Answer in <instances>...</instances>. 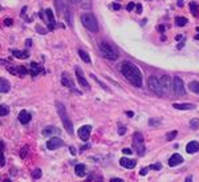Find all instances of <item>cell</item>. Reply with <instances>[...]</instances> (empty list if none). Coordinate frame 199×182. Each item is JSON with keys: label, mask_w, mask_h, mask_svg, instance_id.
I'll use <instances>...</instances> for the list:
<instances>
[{"label": "cell", "mask_w": 199, "mask_h": 182, "mask_svg": "<svg viewBox=\"0 0 199 182\" xmlns=\"http://www.w3.org/2000/svg\"><path fill=\"white\" fill-rule=\"evenodd\" d=\"M121 73L127 81L133 84L135 88L142 87V73L137 65H134L130 61H124L121 64Z\"/></svg>", "instance_id": "cell-1"}, {"label": "cell", "mask_w": 199, "mask_h": 182, "mask_svg": "<svg viewBox=\"0 0 199 182\" xmlns=\"http://www.w3.org/2000/svg\"><path fill=\"white\" fill-rule=\"evenodd\" d=\"M56 109H57V113L60 116L61 121H63V125H64V128L66 129L68 134H73V132H74V130H73V124H72V120L69 118L68 113H66L65 106L61 104L60 101H56Z\"/></svg>", "instance_id": "cell-2"}, {"label": "cell", "mask_w": 199, "mask_h": 182, "mask_svg": "<svg viewBox=\"0 0 199 182\" xmlns=\"http://www.w3.org/2000/svg\"><path fill=\"white\" fill-rule=\"evenodd\" d=\"M98 48H100V52L102 53V56L105 59H109V60H117L118 59V51L117 48H114L112 44L109 43H105V41H102V43L98 44Z\"/></svg>", "instance_id": "cell-3"}, {"label": "cell", "mask_w": 199, "mask_h": 182, "mask_svg": "<svg viewBox=\"0 0 199 182\" xmlns=\"http://www.w3.org/2000/svg\"><path fill=\"white\" fill-rule=\"evenodd\" d=\"M81 21H82L84 27L91 32H97L98 31V23H97V19L94 17L93 13H89V12L84 13V15L81 16Z\"/></svg>", "instance_id": "cell-4"}, {"label": "cell", "mask_w": 199, "mask_h": 182, "mask_svg": "<svg viewBox=\"0 0 199 182\" xmlns=\"http://www.w3.org/2000/svg\"><path fill=\"white\" fill-rule=\"evenodd\" d=\"M149 88L151 92H154L157 96L162 97L165 93H163V89H162V85H161V81L159 78H157V76H150L149 77Z\"/></svg>", "instance_id": "cell-5"}, {"label": "cell", "mask_w": 199, "mask_h": 182, "mask_svg": "<svg viewBox=\"0 0 199 182\" xmlns=\"http://www.w3.org/2000/svg\"><path fill=\"white\" fill-rule=\"evenodd\" d=\"M133 146H134L135 152L138 153V156L145 154V145H144V136L141 133H134L133 136Z\"/></svg>", "instance_id": "cell-6"}, {"label": "cell", "mask_w": 199, "mask_h": 182, "mask_svg": "<svg viewBox=\"0 0 199 182\" xmlns=\"http://www.w3.org/2000/svg\"><path fill=\"white\" fill-rule=\"evenodd\" d=\"M173 92L175 96H184L186 95V88L183 85V81L181 77L175 76L173 78Z\"/></svg>", "instance_id": "cell-7"}, {"label": "cell", "mask_w": 199, "mask_h": 182, "mask_svg": "<svg viewBox=\"0 0 199 182\" xmlns=\"http://www.w3.org/2000/svg\"><path fill=\"white\" fill-rule=\"evenodd\" d=\"M61 146H64V141L59 137H51L48 141H46V148H48L49 150H56V149H59Z\"/></svg>", "instance_id": "cell-8"}, {"label": "cell", "mask_w": 199, "mask_h": 182, "mask_svg": "<svg viewBox=\"0 0 199 182\" xmlns=\"http://www.w3.org/2000/svg\"><path fill=\"white\" fill-rule=\"evenodd\" d=\"M159 81H161V85H162L163 93H169L173 89V81H171V78H170V76L163 74V76L159 78Z\"/></svg>", "instance_id": "cell-9"}, {"label": "cell", "mask_w": 199, "mask_h": 182, "mask_svg": "<svg viewBox=\"0 0 199 182\" xmlns=\"http://www.w3.org/2000/svg\"><path fill=\"white\" fill-rule=\"evenodd\" d=\"M91 133H92V127L91 125H84L78 129V137L82 140L84 142H86L89 137H91Z\"/></svg>", "instance_id": "cell-10"}, {"label": "cell", "mask_w": 199, "mask_h": 182, "mask_svg": "<svg viewBox=\"0 0 199 182\" xmlns=\"http://www.w3.org/2000/svg\"><path fill=\"white\" fill-rule=\"evenodd\" d=\"M61 84H63L64 87H66L68 89H72V91H76L74 89V84H73V81H72V78H70L69 76H68V73H63L61 74Z\"/></svg>", "instance_id": "cell-11"}, {"label": "cell", "mask_w": 199, "mask_h": 182, "mask_svg": "<svg viewBox=\"0 0 199 182\" xmlns=\"http://www.w3.org/2000/svg\"><path fill=\"white\" fill-rule=\"evenodd\" d=\"M76 77H77V80H78V84L81 87H84V88H89V82L86 81V78H85V76H84V73H82V71L80 68H76Z\"/></svg>", "instance_id": "cell-12"}, {"label": "cell", "mask_w": 199, "mask_h": 182, "mask_svg": "<svg viewBox=\"0 0 199 182\" xmlns=\"http://www.w3.org/2000/svg\"><path fill=\"white\" fill-rule=\"evenodd\" d=\"M8 72L12 73V74H16V76H25V74H28V72H29V71H27V69L23 67V65H17L16 68L9 67V68H8Z\"/></svg>", "instance_id": "cell-13"}, {"label": "cell", "mask_w": 199, "mask_h": 182, "mask_svg": "<svg viewBox=\"0 0 199 182\" xmlns=\"http://www.w3.org/2000/svg\"><path fill=\"white\" fill-rule=\"evenodd\" d=\"M183 162V157L181 154H178V153H175V154H173L171 157H170V160H169V165L174 167V166H178V165H181Z\"/></svg>", "instance_id": "cell-14"}, {"label": "cell", "mask_w": 199, "mask_h": 182, "mask_svg": "<svg viewBox=\"0 0 199 182\" xmlns=\"http://www.w3.org/2000/svg\"><path fill=\"white\" fill-rule=\"evenodd\" d=\"M120 165L126 167V169H133V167L137 165V162L134 160H131V158H125L124 157V158H121L120 160Z\"/></svg>", "instance_id": "cell-15"}, {"label": "cell", "mask_w": 199, "mask_h": 182, "mask_svg": "<svg viewBox=\"0 0 199 182\" xmlns=\"http://www.w3.org/2000/svg\"><path fill=\"white\" fill-rule=\"evenodd\" d=\"M19 121H20L23 125L28 124L31 121V113L29 112H27V110H21L20 113H19Z\"/></svg>", "instance_id": "cell-16"}, {"label": "cell", "mask_w": 199, "mask_h": 182, "mask_svg": "<svg viewBox=\"0 0 199 182\" xmlns=\"http://www.w3.org/2000/svg\"><path fill=\"white\" fill-rule=\"evenodd\" d=\"M11 53L15 56L16 59H20V60H24L29 57V52L28 51H17V49H12Z\"/></svg>", "instance_id": "cell-17"}, {"label": "cell", "mask_w": 199, "mask_h": 182, "mask_svg": "<svg viewBox=\"0 0 199 182\" xmlns=\"http://www.w3.org/2000/svg\"><path fill=\"white\" fill-rule=\"evenodd\" d=\"M199 150V142L197 141H191L187 144L186 146V152L188 153V154H194V153H197Z\"/></svg>", "instance_id": "cell-18"}, {"label": "cell", "mask_w": 199, "mask_h": 182, "mask_svg": "<svg viewBox=\"0 0 199 182\" xmlns=\"http://www.w3.org/2000/svg\"><path fill=\"white\" fill-rule=\"evenodd\" d=\"M173 108L179 109V110H192V109H195V105L194 104H181V102H178V104H173Z\"/></svg>", "instance_id": "cell-19"}, {"label": "cell", "mask_w": 199, "mask_h": 182, "mask_svg": "<svg viewBox=\"0 0 199 182\" xmlns=\"http://www.w3.org/2000/svg\"><path fill=\"white\" fill-rule=\"evenodd\" d=\"M11 89V84L8 82V80H6L4 77L0 78V92L2 93H8Z\"/></svg>", "instance_id": "cell-20"}, {"label": "cell", "mask_w": 199, "mask_h": 182, "mask_svg": "<svg viewBox=\"0 0 199 182\" xmlns=\"http://www.w3.org/2000/svg\"><path fill=\"white\" fill-rule=\"evenodd\" d=\"M41 72V67L37 63H31V65H29V74L31 76H37Z\"/></svg>", "instance_id": "cell-21"}, {"label": "cell", "mask_w": 199, "mask_h": 182, "mask_svg": "<svg viewBox=\"0 0 199 182\" xmlns=\"http://www.w3.org/2000/svg\"><path fill=\"white\" fill-rule=\"evenodd\" d=\"M60 133V129H57L56 127H46L44 130H42V134L46 137L52 136V134H59Z\"/></svg>", "instance_id": "cell-22"}, {"label": "cell", "mask_w": 199, "mask_h": 182, "mask_svg": "<svg viewBox=\"0 0 199 182\" xmlns=\"http://www.w3.org/2000/svg\"><path fill=\"white\" fill-rule=\"evenodd\" d=\"M74 171H76V175L84 177L85 174H86V167H85V165H82V164H77L74 166Z\"/></svg>", "instance_id": "cell-23"}, {"label": "cell", "mask_w": 199, "mask_h": 182, "mask_svg": "<svg viewBox=\"0 0 199 182\" xmlns=\"http://www.w3.org/2000/svg\"><path fill=\"white\" fill-rule=\"evenodd\" d=\"M45 15H46V17H48L49 28H51V29H53L56 21H55V15H53V12H52V9H46V11H45Z\"/></svg>", "instance_id": "cell-24"}, {"label": "cell", "mask_w": 199, "mask_h": 182, "mask_svg": "<svg viewBox=\"0 0 199 182\" xmlns=\"http://www.w3.org/2000/svg\"><path fill=\"white\" fill-rule=\"evenodd\" d=\"M78 55H80V57H81V60L84 63H86V64L91 63V56L85 52L84 49H78Z\"/></svg>", "instance_id": "cell-25"}, {"label": "cell", "mask_w": 199, "mask_h": 182, "mask_svg": "<svg viewBox=\"0 0 199 182\" xmlns=\"http://www.w3.org/2000/svg\"><path fill=\"white\" fill-rule=\"evenodd\" d=\"M188 89L194 93H197V95H199V81H191L188 84Z\"/></svg>", "instance_id": "cell-26"}, {"label": "cell", "mask_w": 199, "mask_h": 182, "mask_svg": "<svg viewBox=\"0 0 199 182\" xmlns=\"http://www.w3.org/2000/svg\"><path fill=\"white\" fill-rule=\"evenodd\" d=\"M187 19L186 17H175V25L177 27H184L187 24Z\"/></svg>", "instance_id": "cell-27"}, {"label": "cell", "mask_w": 199, "mask_h": 182, "mask_svg": "<svg viewBox=\"0 0 199 182\" xmlns=\"http://www.w3.org/2000/svg\"><path fill=\"white\" fill-rule=\"evenodd\" d=\"M9 113V108H8V106L7 105H2V106H0V116H2V117H4V116H7Z\"/></svg>", "instance_id": "cell-28"}, {"label": "cell", "mask_w": 199, "mask_h": 182, "mask_svg": "<svg viewBox=\"0 0 199 182\" xmlns=\"http://www.w3.org/2000/svg\"><path fill=\"white\" fill-rule=\"evenodd\" d=\"M41 175H42L41 169H36V170L32 171V178L33 180H39V178H41Z\"/></svg>", "instance_id": "cell-29"}, {"label": "cell", "mask_w": 199, "mask_h": 182, "mask_svg": "<svg viewBox=\"0 0 199 182\" xmlns=\"http://www.w3.org/2000/svg\"><path fill=\"white\" fill-rule=\"evenodd\" d=\"M190 127L192 129H198L199 128V118H192L190 121Z\"/></svg>", "instance_id": "cell-30"}, {"label": "cell", "mask_w": 199, "mask_h": 182, "mask_svg": "<svg viewBox=\"0 0 199 182\" xmlns=\"http://www.w3.org/2000/svg\"><path fill=\"white\" fill-rule=\"evenodd\" d=\"M55 4H56V11H57V13H61V8H63V0H55Z\"/></svg>", "instance_id": "cell-31"}, {"label": "cell", "mask_w": 199, "mask_h": 182, "mask_svg": "<svg viewBox=\"0 0 199 182\" xmlns=\"http://www.w3.org/2000/svg\"><path fill=\"white\" fill-rule=\"evenodd\" d=\"M177 134H178V132H177V130H173V132L167 133V136H166V138H167L169 141H170V140H174V138H175V136H177Z\"/></svg>", "instance_id": "cell-32"}, {"label": "cell", "mask_w": 199, "mask_h": 182, "mask_svg": "<svg viewBox=\"0 0 199 182\" xmlns=\"http://www.w3.org/2000/svg\"><path fill=\"white\" fill-rule=\"evenodd\" d=\"M190 7H191V11H192V15H197L198 13V6L195 3H191L190 4Z\"/></svg>", "instance_id": "cell-33"}, {"label": "cell", "mask_w": 199, "mask_h": 182, "mask_svg": "<svg viewBox=\"0 0 199 182\" xmlns=\"http://www.w3.org/2000/svg\"><path fill=\"white\" fill-rule=\"evenodd\" d=\"M161 167H162V165L161 164H154V165H150L149 169H154V170H159Z\"/></svg>", "instance_id": "cell-34"}, {"label": "cell", "mask_w": 199, "mask_h": 182, "mask_svg": "<svg viewBox=\"0 0 199 182\" xmlns=\"http://www.w3.org/2000/svg\"><path fill=\"white\" fill-rule=\"evenodd\" d=\"M148 171H149V167H142L141 171H139V175H146Z\"/></svg>", "instance_id": "cell-35"}, {"label": "cell", "mask_w": 199, "mask_h": 182, "mask_svg": "<svg viewBox=\"0 0 199 182\" xmlns=\"http://www.w3.org/2000/svg\"><path fill=\"white\" fill-rule=\"evenodd\" d=\"M122 153H124V154H131L133 150L129 149V148H125V149H122Z\"/></svg>", "instance_id": "cell-36"}, {"label": "cell", "mask_w": 199, "mask_h": 182, "mask_svg": "<svg viewBox=\"0 0 199 182\" xmlns=\"http://www.w3.org/2000/svg\"><path fill=\"white\" fill-rule=\"evenodd\" d=\"M27 152H28V146H24L23 148V150H21V158H25Z\"/></svg>", "instance_id": "cell-37"}, {"label": "cell", "mask_w": 199, "mask_h": 182, "mask_svg": "<svg viewBox=\"0 0 199 182\" xmlns=\"http://www.w3.org/2000/svg\"><path fill=\"white\" fill-rule=\"evenodd\" d=\"M134 7H135V3H129V4H127V7H126V9L130 12V11H131V9L134 8Z\"/></svg>", "instance_id": "cell-38"}, {"label": "cell", "mask_w": 199, "mask_h": 182, "mask_svg": "<svg viewBox=\"0 0 199 182\" xmlns=\"http://www.w3.org/2000/svg\"><path fill=\"white\" fill-rule=\"evenodd\" d=\"M4 25H12V19H6V20H4Z\"/></svg>", "instance_id": "cell-39"}, {"label": "cell", "mask_w": 199, "mask_h": 182, "mask_svg": "<svg viewBox=\"0 0 199 182\" xmlns=\"http://www.w3.org/2000/svg\"><path fill=\"white\" fill-rule=\"evenodd\" d=\"M135 8H137V13H142V6L141 4H137Z\"/></svg>", "instance_id": "cell-40"}, {"label": "cell", "mask_w": 199, "mask_h": 182, "mask_svg": "<svg viewBox=\"0 0 199 182\" xmlns=\"http://www.w3.org/2000/svg\"><path fill=\"white\" fill-rule=\"evenodd\" d=\"M149 124H150V125H159V121H158V120H157V121H155V120H150Z\"/></svg>", "instance_id": "cell-41"}, {"label": "cell", "mask_w": 199, "mask_h": 182, "mask_svg": "<svg viewBox=\"0 0 199 182\" xmlns=\"http://www.w3.org/2000/svg\"><path fill=\"white\" fill-rule=\"evenodd\" d=\"M126 132V128H124V127H120V130H118V133L120 134H124Z\"/></svg>", "instance_id": "cell-42"}, {"label": "cell", "mask_w": 199, "mask_h": 182, "mask_svg": "<svg viewBox=\"0 0 199 182\" xmlns=\"http://www.w3.org/2000/svg\"><path fill=\"white\" fill-rule=\"evenodd\" d=\"M69 152H70V154H72V156H74V154H76V149H74L73 146H70V148H69Z\"/></svg>", "instance_id": "cell-43"}, {"label": "cell", "mask_w": 199, "mask_h": 182, "mask_svg": "<svg viewBox=\"0 0 199 182\" xmlns=\"http://www.w3.org/2000/svg\"><path fill=\"white\" fill-rule=\"evenodd\" d=\"M113 8H114V9H117V11H118V9L121 8V6H120V4H117V3H116V4H113Z\"/></svg>", "instance_id": "cell-44"}, {"label": "cell", "mask_w": 199, "mask_h": 182, "mask_svg": "<svg viewBox=\"0 0 199 182\" xmlns=\"http://www.w3.org/2000/svg\"><path fill=\"white\" fill-rule=\"evenodd\" d=\"M158 29H159V32H165V27H163V25H159Z\"/></svg>", "instance_id": "cell-45"}, {"label": "cell", "mask_w": 199, "mask_h": 182, "mask_svg": "<svg viewBox=\"0 0 199 182\" xmlns=\"http://www.w3.org/2000/svg\"><path fill=\"white\" fill-rule=\"evenodd\" d=\"M4 161H6V158H4V154H2V166H4V164H6Z\"/></svg>", "instance_id": "cell-46"}, {"label": "cell", "mask_w": 199, "mask_h": 182, "mask_svg": "<svg viewBox=\"0 0 199 182\" xmlns=\"http://www.w3.org/2000/svg\"><path fill=\"white\" fill-rule=\"evenodd\" d=\"M110 181H112V182H114V181H122V178H112Z\"/></svg>", "instance_id": "cell-47"}, {"label": "cell", "mask_w": 199, "mask_h": 182, "mask_svg": "<svg viewBox=\"0 0 199 182\" xmlns=\"http://www.w3.org/2000/svg\"><path fill=\"white\" fill-rule=\"evenodd\" d=\"M178 6H179V7L183 6V0H179V2H178Z\"/></svg>", "instance_id": "cell-48"}, {"label": "cell", "mask_w": 199, "mask_h": 182, "mask_svg": "<svg viewBox=\"0 0 199 182\" xmlns=\"http://www.w3.org/2000/svg\"><path fill=\"white\" fill-rule=\"evenodd\" d=\"M182 39V36L181 35H178V36H175V40H181Z\"/></svg>", "instance_id": "cell-49"}, {"label": "cell", "mask_w": 199, "mask_h": 182, "mask_svg": "<svg viewBox=\"0 0 199 182\" xmlns=\"http://www.w3.org/2000/svg\"><path fill=\"white\" fill-rule=\"evenodd\" d=\"M197 31H198V32H199V27H198V28H197ZM195 39H197V40H199V35H197V36H195Z\"/></svg>", "instance_id": "cell-50"}, {"label": "cell", "mask_w": 199, "mask_h": 182, "mask_svg": "<svg viewBox=\"0 0 199 182\" xmlns=\"http://www.w3.org/2000/svg\"><path fill=\"white\" fill-rule=\"evenodd\" d=\"M74 2H77V0H74Z\"/></svg>", "instance_id": "cell-51"}]
</instances>
